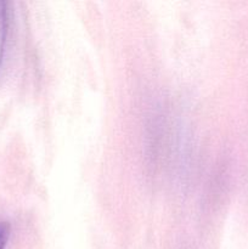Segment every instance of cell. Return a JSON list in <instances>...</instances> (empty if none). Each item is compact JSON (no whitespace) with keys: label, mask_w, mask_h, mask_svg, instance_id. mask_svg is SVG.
Segmentation results:
<instances>
[{"label":"cell","mask_w":248,"mask_h":249,"mask_svg":"<svg viewBox=\"0 0 248 249\" xmlns=\"http://www.w3.org/2000/svg\"><path fill=\"white\" fill-rule=\"evenodd\" d=\"M9 22V4L5 1H0V70H1L5 55V48H6Z\"/></svg>","instance_id":"1"},{"label":"cell","mask_w":248,"mask_h":249,"mask_svg":"<svg viewBox=\"0 0 248 249\" xmlns=\"http://www.w3.org/2000/svg\"><path fill=\"white\" fill-rule=\"evenodd\" d=\"M10 237L9 223H0V249H5Z\"/></svg>","instance_id":"2"}]
</instances>
